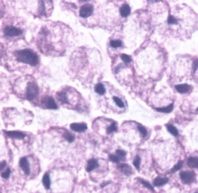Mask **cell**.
Wrapping results in <instances>:
<instances>
[{
  "mask_svg": "<svg viewBox=\"0 0 198 193\" xmlns=\"http://www.w3.org/2000/svg\"><path fill=\"white\" fill-rule=\"evenodd\" d=\"M15 55L17 61L20 62L33 66H36L38 63V56L30 49H24L17 51L15 53Z\"/></svg>",
  "mask_w": 198,
  "mask_h": 193,
  "instance_id": "cell-1",
  "label": "cell"
},
{
  "mask_svg": "<svg viewBox=\"0 0 198 193\" xmlns=\"http://www.w3.org/2000/svg\"><path fill=\"white\" fill-rule=\"evenodd\" d=\"M39 89L37 85L33 82H29L26 88V98L29 100H33L38 96Z\"/></svg>",
  "mask_w": 198,
  "mask_h": 193,
  "instance_id": "cell-2",
  "label": "cell"
},
{
  "mask_svg": "<svg viewBox=\"0 0 198 193\" xmlns=\"http://www.w3.org/2000/svg\"><path fill=\"white\" fill-rule=\"evenodd\" d=\"M180 176L184 184H191L194 182L196 179L195 174L190 171H182L180 173Z\"/></svg>",
  "mask_w": 198,
  "mask_h": 193,
  "instance_id": "cell-3",
  "label": "cell"
},
{
  "mask_svg": "<svg viewBox=\"0 0 198 193\" xmlns=\"http://www.w3.org/2000/svg\"><path fill=\"white\" fill-rule=\"evenodd\" d=\"M94 11V7L91 4H85L80 9V16L83 18H88Z\"/></svg>",
  "mask_w": 198,
  "mask_h": 193,
  "instance_id": "cell-4",
  "label": "cell"
},
{
  "mask_svg": "<svg viewBox=\"0 0 198 193\" xmlns=\"http://www.w3.org/2000/svg\"><path fill=\"white\" fill-rule=\"evenodd\" d=\"M4 34L9 37H15L21 35L22 34V31L17 27L8 26L4 29Z\"/></svg>",
  "mask_w": 198,
  "mask_h": 193,
  "instance_id": "cell-5",
  "label": "cell"
},
{
  "mask_svg": "<svg viewBox=\"0 0 198 193\" xmlns=\"http://www.w3.org/2000/svg\"><path fill=\"white\" fill-rule=\"evenodd\" d=\"M41 103L43 105L47 108L50 109H56L58 108L57 105L54 100L51 96H46L42 99Z\"/></svg>",
  "mask_w": 198,
  "mask_h": 193,
  "instance_id": "cell-6",
  "label": "cell"
},
{
  "mask_svg": "<svg viewBox=\"0 0 198 193\" xmlns=\"http://www.w3.org/2000/svg\"><path fill=\"white\" fill-rule=\"evenodd\" d=\"M71 129L75 132H83L86 130L87 129V126L85 123H72L70 125Z\"/></svg>",
  "mask_w": 198,
  "mask_h": 193,
  "instance_id": "cell-7",
  "label": "cell"
},
{
  "mask_svg": "<svg viewBox=\"0 0 198 193\" xmlns=\"http://www.w3.org/2000/svg\"><path fill=\"white\" fill-rule=\"evenodd\" d=\"M19 164H20V167H21V169L25 173V174H26L27 175H29L30 169L29 163V161L27 159V158L25 157L22 158L20 160Z\"/></svg>",
  "mask_w": 198,
  "mask_h": 193,
  "instance_id": "cell-8",
  "label": "cell"
},
{
  "mask_svg": "<svg viewBox=\"0 0 198 193\" xmlns=\"http://www.w3.org/2000/svg\"><path fill=\"white\" fill-rule=\"evenodd\" d=\"M5 134L11 138L17 139H23L26 137V134L23 133L22 132H17V131H8L5 132Z\"/></svg>",
  "mask_w": 198,
  "mask_h": 193,
  "instance_id": "cell-9",
  "label": "cell"
},
{
  "mask_svg": "<svg viewBox=\"0 0 198 193\" xmlns=\"http://www.w3.org/2000/svg\"><path fill=\"white\" fill-rule=\"evenodd\" d=\"M118 169L125 175L129 176L132 174V168L129 164H120L118 166Z\"/></svg>",
  "mask_w": 198,
  "mask_h": 193,
  "instance_id": "cell-10",
  "label": "cell"
},
{
  "mask_svg": "<svg viewBox=\"0 0 198 193\" xmlns=\"http://www.w3.org/2000/svg\"><path fill=\"white\" fill-rule=\"evenodd\" d=\"M98 165H98L97 160L95 159L94 158H92V159H90L88 161L86 168L87 171V172H91L94 169L98 167Z\"/></svg>",
  "mask_w": 198,
  "mask_h": 193,
  "instance_id": "cell-11",
  "label": "cell"
},
{
  "mask_svg": "<svg viewBox=\"0 0 198 193\" xmlns=\"http://www.w3.org/2000/svg\"><path fill=\"white\" fill-rule=\"evenodd\" d=\"M190 85L188 84H178L175 86V89L176 90L181 93V94H184L188 93L190 90Z\"/></svg>",
  "mask_w": 198,
  "mask_h": 193,
  "instance_id": "cell-12",
  "label": "cell"
},
{
  "mask_svg": "<svg viewBox=\"0 0 198 193\" xmlns=\"http://www.w3.org/2000/svg\"><path fill=\"white\" fill-rule=\"evenodd\" d=\"M131 12V8L129 5L127 4H123L120 9V13L122 17L126 18L127 17Z\"/></svg>",
  "mask_w": 198,
  "mask_h": 193,
  "instance_id": "cell-13",
  "label": "cell"
},
{
  "mask_svg": "<svg viewBox=\"0 0 198 193\" xmlns=\"http://www.w3.org/2000/svg\"><path fill=\"white\" fill-rule=\"evenodd\" d=\"M169 181L168 178L167 177H157L155 178L154 180V184L156 187H160L164 184H166Z\"/></svg>",
  "mask_w": 198,
  "mask_h": 193,
  "instance_id": "cell-14",
  "label": "cell"
},
{
  "mask_svg": "<svg viewBox=\"0 0 198 193\" xmlns=\"http://www.w3.org/2000/svg\"><path fill=\"white\" fill-rule=\"evenodd\" d=\"M187 165L190 167L198 169V157H190L187 161Z\"/></svg>",
  "mask_w": 198,
  "mask_h": 193,
  "instance_id": "cell-15",
  "label": "cell"
},
{
  "mask_svg": "<svg viewBox=\"0 0 198 193\" xmlns=\"http://www.w3.org/2000/svg\"><path fill=\"white\" fill-rule=\"evenodd\" d=\"M56 96H57V98L60 101V102H62L63 104H69V100L67 98V96L66 93L61 91V92H59L56 94Z\"/></svg>",
  "mask_w": 198,
  "mask_h": 193,
  "instance_id": "cell-16",
  "label": "cell"
},
{
  "mask_svg": "<svg viewBox=\"0 0 198 193\" xmlns=\"http://www.w3.org/2000/svg\"><path fill=\"white\" fill-rule=\"evenodd\" d=\"M173 108H174L173 104H171L167 106H165V107H163V108H155V110L157 111V112H159L169 114V113H170L172 111Z\"/></svg>",
  "mask_w": 198,
  "mask_h": 193,
  "instance_id": "cell-17",
  "label": "cell"
},
{
  "mask_svg": "<svg viewBox=\"0 0 198 193\" xmlns=\"http://www.w3.org/2000/svg\"><path fill=\"white\" fill-rule=\"evenodd\" d=\"M166 126L168 132H169L170 134H172L174 136H175V137L178 136V131L175 126H174L172 124H166Z\"/></svg>",
  "mask_w": 198,
  "mask_h": 193,
  "instance_id": "cell-18",
  "label": "cell"
},
{
  "mask_svg": "<svg viewBox=\"0 0 198 193\" xmlns=\"http://www.w3.org/2000/svg\"><path fill=\"white\" fill-rule=\"evenodd\" d=\"M95 91L99 95H103L105 93L106 89L102 83H98L95 86Z\"/></svg>",
  "mask_w": 198,
  "mask_h": 193,
  "instance_id": "cell-19",
  "label": "cell"
},
{
  "mask_svg": "<svg viewBox=\"0 0 198 193\" xmlns=\"http://www.w3.org/2000/svg\"><path fill=\"white\" fill-rule=\"evenodd\" d=\"M43 183L44 187L47 189H49L51 185V180L50 176L48 173H45L43 177Z\"/></svg>",
  "mask_w": 198,
  "mask_h": 193,
  "instance_id": "cell-20",
  "label": "cell"
},
{
  "mask_svg": "<svg viewBox=\"0 0 198 193\" xmlns=\"http://www.w3.org/2000/svg\"><path fill=\"white\" fill-rule=\"evenodd\" d=\"M110 45L113 48H120L122 45V42L120 40H112L110 41Z\"/></svg>",
  "mask_w": 198,
  "mask_h": 193,
  "instance_id": "cell-21",
  "label": "cell"
},
{
  "mask_svg": "<svg viewBox=\"0 0 198 193\" xmlns=\"http://www.w3.org/2000/svg\"><path fill=\"white\" fill-rule=\"evenodd\" d=\"M63 137L69 142H72L75 140L74 136L68 132H65V133L63 134Z\"/></svg>",
  "mask_w": 198,
  "mask_h": 193,
  "instance_id": "cell-22",
  "label": "cell"
},
{
  "mask_svg": "<svg viewBox=\"0 0 198 193\" xmlns=\"http://www.w3.org/2000/svg\"><path fill=\"white\" fill-rule=\"evenodd\" d=\"M138 180H139V182L141 184H142L144 187H147L148 189H149V190H151V191H154V189L153 187L151 185V184H150L148 182H147L146 180H144L142 179H139Z\"/></svg>",
  "mask_w": 198,
  "mask_h": 193,
  "instance_id": "cell-23",
  "label": "cell"
},
{
  "mask_svg": "<svg viewBox=\"0 0 198 193\" xmlns=\"http://www.w3.org/2000/svg\"><path fill=\"white\" fill-rule=\"evenodd\" d=\"M182 165H183V162L182 161H179L177 164L176 165H174V167H172V169L170 170V173H174V172H175L177 171H178V170H180V169H181V167H182Z\"/></svg>",
  "mask_w": 198,
  "mask_h": 193,
  "instance_id": "cell-24",
  "label": "cell"
},
{
  "mask_svg": "<svg viewBox=\"0 0 198 193\" xmlns=\"http://www.w3.org/2000/svg\"><path fill=\"white\" fill-rule=\"evenodd\" d=\"M113 101L115 103V104L117 105V106L120 108H123L124 107V103L122 101V100L120 98H119L117 96H114L113 97Z\"/></svg>",
  "mask_w": 198,
  "mask_h": 193,
  "instance_id": "cell-25",
  "label": "cell"
},
{
  "mask_svg": "<svg viewBox=\"0 0 198 193\" xmlns=\"http://www.w3.org/2000/svg\"><path fill=\"white\" fill-rule=\"evenodd\" d=\"M138 129L143 137H145L147 136L148 131H147V129L144 126H143L141 124H139L138 126Z\"/></svg>",
  "mask_w": 198,
  "mask_h": 193,
  "instance_id": "cell-26",
  "label": "cell"
},
{
  "mask_svg": "<svg viewBox=\"0 0 198 193\" xmlns=\"http://www.w3.org/2000/svg\"><path fill=\"white\" fill-rule=\"evenodd\" d=\"M117 126L115 123H112L110 126H109L106 129V133L108 134H111L113 132H116L117 131Z\"/></svg>",
  "mask_w": 198,
  "mask_h": 193,
  "instance_id": "cell-27",
  "label": "cell"
},
{
  "mask_svg": "<svg viewBox=\"0 0 198 193\" xmlns=\"http://www.w3.org/2000/svg\"><path fill=\"white\" fill-rule=\"evenodd\" d=\"M39 13L41 15H45V5L44 1H40L39 4Z\"/></svg>",
  "mask_w": 198,
  "mask_h": 193,
  "instance_id": "cell-28",
  "label": "cell"
},
{
  "mask_svg": "<svg viewBox=\"0 0 198 193\" xmlns=\"http://www.w3.org/2000/svg\"><path fill=\"white\" fill-rule=\"evenodd\" d=\"M140 163H141V158L138 155H137L135 159H134L133 165L138 170H139V168H140Z\"/></svg>",
  "mask_w": 198,
  "mask_h": 193,
  "instance_id": "cell-29",
  "label": "cell"
},
{
  "mask_svg": "<svg viewBox=\"0 0 198 193\" xmlns=\"http://www.w3.org/2000/svg\"><path fill=\"white\" fill-rule=\"evenodd\" d=\"M167 23L169 25H176L178 23V19L173 17L172 15H170L168 18Z\"/></svg>",
  "mask_w": 198,
  "mask_h": 193,
  "instance_id": "cell-30",
  "label": "cell"
},
{
  "mask_svg": "<svg viewBox=\"0 0 198 193\" xmlns=\"http://www.w3.org/2000/svg\"><path fill=\"white\" fill-rule=\"evenodd\" d=\"M121 59L122 60V61L126 63H129L131 61V57H129V55L123 54L122 55H121Z\"/></svg>",
  "mask_w": 198,
  "mask_h": 193,
  "instance_id": "cell-31",
  "label": "cell"
},
{
  "mask_svg": "<svg viewBox=\"0 0 198 193\" xmlns=\"http://www.w3.org/2000/svg\"><path fill=\"white\" fill-rule=\"evenodd\" d=\"M116 155L117 157H119L120 158L125 157L126 155V152L124 151L121 150V149H117V150H116Z\"/></svg>",
  "mask_w": 198,
  "mask_h": 193,
  "instance_id": "cell-32",
  "label": "cell"
},
{
  "mask_svg": "<svg viewBox=\"0 0 198 193\" xmlns=\"http://www.w3.org/2000/svg\"><path fill=\"white\" fill-rule=\"evenodd\" d=\"M109 159L110 160L115 163H119L120 162V158H119V157H117V155H109Z\"/></svg>",
  "mask_w": 198,
  "mask_h": 193,
  "instance_id": "cell-33",
  "label": "cell"
},
{
  "mask_svg": "<svg viewBox=\"0 0 198 193\" xmlns=\"http://www.w3.org/2000/svg\"><path fill=\"white\" fill-rule=\"evenodd\" d=\"M10 174H11V170L9 169H8L5 172H3L2 174H1V177L4 179H8L10 176Z\"/></svg>",
  "mask_w": 198,
  "mask_h": 193,
  "instance_id": "cell-34",
  "label": "cell"
},
{
  "mask_svg": "<svg viewBox=\"0 0 198 193\" xmlns=\"http://www.w3.org/2000/svg\"><path fill=\"white\" fill-rule=\"evenodd\" d=\"M198 69V58L195 60L192 63V70L193 72L195 73Z\"/></svg>",
  "mask_w": 198,
  "mask_h": 193,
  "instance_id": "cell-35",
  "label": "cell"
},
{
  "mask_svg": "<svg viewBox=\"0 0 198 193\" xmlns=\"http://www.w3.org/2000/svg\"><path fill=\"white\" fill-rule=\"evenodd\" d=\"M5 165H6V162H0V170L2 169L4 167H5Z\"/></svg>",
  "mask_w": 198,
  "mask_h": 193,
  "instance_id": "cell-36",
  "label": "cell"
},
{
  "mask_svg": "<svg viewBox=\"0 0 198 193\" xmlns=\"http://www.w3.org/2000/svg\"><path fill=\"white\" fill-rule=\"evenodd\" d=\"M2 12L0 11V17H1V16H2Z\"/></svg>",
  "mask_w": 198,
  "mask_h": 193,
  "instance_id": "cell-37",
  "label": "cell"
},
{
  "mask_svg": "<svg viewBox=\"0 0 198 193\" xmlns=\"http://www.w3.org/2000/svg\"><path fill=\"white\" fill-rule=\"evenodd\" d=\"M196 111H197L198 112V108H197V109H196Z\"/></svg>",
  "mask_w": 198,
  "mask_h": 193,
  "instance_id": "cell-38",
  "label": "cell"
},
{
  "mask_svg": "<svg viewBox=\"0 0 198 193\" xmlns=\"http://www.w3.org/2000/svg\"><path fill=\"white\" fill-rule=\"evenodd\" d=\"M195 193H198V192H195Z\"/></svg>",
  "mask_w": 198,
  "mask_h": 193,
  "instance_id": "cell-39",
  "label": "cell"
}]
</instances>
